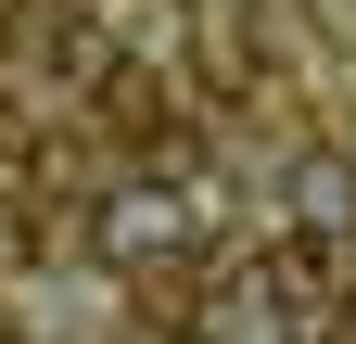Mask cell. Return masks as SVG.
Here are the masks:
<instances>
[{"instance_id": "1", "label": "cell", "mask_w": 356, "mask_h": 344, "mask_svg": "<svg viewBox=\"0 0 356 344\" xmlns=\"http://www.w3.org/2000/svg\"><path fill=\"white\" fill-rule=\"evenodd\" d=\"M89 242H102V268H153V255H178V242H191V204H178L165 179H127V191H102Z\"/></svg>"}, {"instance_id": "2", "label": "cell", "mask_w": 356, "mask_h": 344, "mask_svg": "<svg viewBox=\"0 0 356 344\" xmlns=\"http://www.w3.org/2000/svg\"><path fill=\"white\" fill-rule=\"evenodd\" d=\"M267 281H280L293 306H343L356 255H343V230H280V242H267Z\"/></svg>"}, {"instance_id": "3", "label": "cell", "mask_w": 356, "mask_h": 344, "mask_svg": "<svg viewBox=\"0 0 356 344\" xmlns=\"http://www.w3.org/2000/svg\"><path fill=\"white\" fill-rule=\"evenodd\" d=\"M293 230H356V141H331V153H293Z\"/></svg>"}, {"instance_id": "4", "label": "cell", "mask_w": 356, "mask_h": 344, "mask_svg": "<svg viewBox=\"0 0 356 344\" xmlns=\"http://www.w3.org/2000/svg\"><path fill=\"white\" fill-rule=\"evenodd\" d=\"M280 331H293V293L267 281V268H254V281H229V293L204 306V344H280Z\"/></svg>"}, {"instance_id": "5", "label": "cell", "mask_w": 356, "mask_h": 344, "mask_svg": "<svg viewBox=\"0 0 356 344\" xmlns=\"http://www.w3.org/2000/svg\"><path fill=\"white\" fill-rule=\"evenodd\" d=\"M343 141H356V115H343Z\"/></svg>"}]
</instances>
